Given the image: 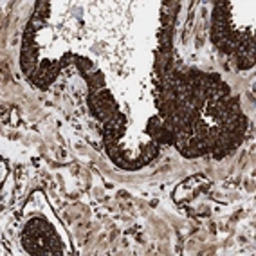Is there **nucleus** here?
<instances>
[{
	"label": "nucleus",
	"mask_w": 256,
	"mask_h": 256,
	"mask_svg": "<svg viewBox=\"0 0 256 256\" xmlns=\"http://www.w3.org/2000/svg\"><path fill=\"white\" fill-rule=\"evenodd\" d=\"M254 56H256V50H254V38L247 42L246 47H238L236 52H234V58H236V65L238 69H251L252 65H254Z\"/></svg>",
	"instance_id": "nucleus-5"
},
{
	"label": "nucleus",
	"mask_w": 256,
	"mask_h": 256,
	"mask_svg": "<svg viewBox=\"0 0 256 256\" xmlns=\"http://www.w3.org/2000/svg\"><path fill=\"white\" fill-rule=\"evenodd\" d=\"M159 49H162V50L172 49V31H170V29H160V32H159Z\"/></svg>",
	"instance_id": "nucleus-14"
},
{
	"label": "nucleus",
	"mask_w": 256,
	"mask_h": 256,
	"mask_svg": "<svg viewBox=\"0 0 256 256\" xmlns=\"http://www.w3.org/2000/svg\"><path fill=\"white\" fill-rule=\"evenodd\" d=\"M178 10V2H164L162 4V11H160V20H162V29H170L175 22V14Z\"/></svg>",
	"instance_id": "nucleus-6"
},
{
	"label": "nucleus",
	"mask_w": 256,
	"mask_h": 256,
	"mask_svg": "<svg viewBox=\"0 0 256 256\" xmlns=\"http://www.w3.org/2000/svg\"><path fill=\"white\" fill-rule=\"evenodd\" d=\"M76 64H78V69L82 70V74H87L94 69V65H92L90 60L83 58V56H76Z\"/></svg>",
	"instance_id": "nucleus-16"
},
{
	"label": "nucleus",
	"mask_w": 256,
	"mask_h": 256,
	"mask_svg": "<svg viewBox=\"0 0 256 256\" xmlns=\"http://www.w3.org/2000/svg\"><path fill=\"white\" fill-rule=\"evenodd\" d=\"M83 76H85V80L88 83V94H94V92L105 88V74L100 72V70L92 69L90 72L83 74Z\"/></svg>",
	"instance_id": "nucleus-7"
},
{
	"label": "nucleus",
	"mask_w": 256,
	"mask_h": 256,
	"mask_svg": "<svg viewBox=\"0 0 256 256\" xmlns=\"http://www.w3.org/2000/svg\"><path fill=\"white\" fill-rule=\"evenodd\" d=\"M88 106H90L92 114L103 123H108L110 119L119 112L112 92L106 90V88H101V90L94 92V94H88Z\"/></svg>",
	"instance_id": "nucleus-2"
},
{
	"label": "nucleus",
	"mask_w": 256,
	"mask_h": 256,
	"mask_svg": "<svg viewBox=\"0 0 256 256\" xmlns=\"http://www.w3.org/2000/svg\"><path fill=\"white\" fill-rule=\"evenodd\" d=\"M157 154H159V144H156V142L152 141L148 142V144H144V146L141 148V156H139V164L141 166H146L148 162H152V160L156 159Z\"/></svg>",
	"instance_id": "nucleus-8"
},
{
	"label": "nucleus",
	"mask_w": 256,
	"mask_h": 256,
	"mask_svg": "<svg viewBox=\"0 0 256 256\" xmlns=\"http://www.w3.org/2000/svg\"><path fill=\"white\" fill-rule=\"evenodd\" d=\"M192 138H193V134L192 132H186V130H178V132H175V136H174V144L175 148H177L178 152H184V148L188 146V142L192 141Z\"/></svg>",
	"instance_id": "nucleus-10"
},
{
	"label": "nucleus",
	"mask_w": 256,
	"mask_h": 256,
	"mask_svg": "<svg viewBox=\"0 0 256 256\" xmlns=\"http://www.w3.org/2000/svg\"><path fill=\"white\" fill-rule=\"evenodd\" d=\"M192 134H193V138H197V139H206L208 138V134H210V126H208L202 119H198L197 123L193 124L192 128Z\"/></svg>",
	"instance_id": "nucleus-12"
},
{
	"label": "nucleus",
	"mask_w": 256,
	"mask_h": 256,
	"mask_svg": "<svg viewBox=\"0 0 256 256\" xmlns=\"http://www.w3.org/2000/svg\"><path fill=\"white\" fill-rule=\"evenodd\" d=\"M247 126H249V121L244 114L238 116V121H236V128H234V132L240 134V136H246L247 132Z\"/></svg>",
	"instance_id": "nucleus-17"
},
{
	"label": "nucleus",
	"mask_w": 256,
	"mask_h": 256,
	"mask_svg": "<svg viewBox=\"0 0 256 256\" xmlns=\"http://www.w3.org/2000/svg\"><path fill=\"white\" fill-rule=\"evenodd\" d=\"M49 10H50V4L46 2V0H38L36 4H34V16L42 20H47L49 18Z\"/></svg>",
	"instance_id": "nucleus-13"
},
{
	"label": "nucleus",
	"mask_w": 256,
	"mask_h": 256,
	"mask_svg": "<svg viewBox=\"0 0 256 256\" xmlns=\"http://www.w3.org/2000/svg\"><path fill=\"white\" fill-rule=\"evenodd\" d=\"M160 128H162V119L154 116V118L148 119V124H146V132L152 139H156V136L160 132Z\"/></svg>",
	"instance_id": "nucleus-11"
},
{
	"label": "nucleus",
	"mask_w": 256,
	"mask_h": 256,
	"mask_svg": "<svg viewBox=\"0 0 256 256\" xmlns=\"http://www.w3.org/2000/svg\"><path fill=\"white\" fill-rule=\"evenodd\" d=\"M60 69H62V62H52V60H42V64L38 65L36 72L31 76V82L34 87L46 90L50 83L54 82L58 76Z\"/></svg>",
	"instance_id": "nucleus-3"
},
{
	"label": "nucleus",
	"mask_w": 256,
	"mask_h": 256,
	"mask_svg": "<svg viewBox=\"0 0 256 256\" xmlns=\"http://www.w3.org/2000/svg\"><path fill=\"white\" fill-rule=\"evenodd\" d=\"M124 130H126V118H124V114L118 112L108 123H105V128H103V142L119 141L121 136L124 134Z\"/></svg>",
	"instance_id": "nucleus-4"
},
{
	"label": "nucleus",
	"mask_w": 256,
	"mask_h": 256,
	"mask_svg": "<svg viewBox=\"0 0 256 256\" xmlns=\"http://www.w3.org/2000/svg\"><path fill=\"white\" fill-rule=\"evenodd\" d=\"M44 24H46V20H42V18H38V16H34V14H32L31 20H29V24H28V28H31L32 31L36 32L40 28H44Z\"/></svg>",
	"instance_id": "nucleus-18"
},
{
	"label": "nucleus",
	"mask_w": 256,
	"mask_h": 256,
	"mask_svg": "<svg viewBox=\"0 0 256 256\" xmlns=\"http://www.w3.org/2000/svg\"><path fill=\"white\" fill-rule=\"evenodd\" d=\"M22 244L29 254H64V247H62V242H60V236L56 234L54 228L44 218H32L31 222H28L22 234Z\"/></svg>",
	"instance_id": "nucleus-1"
},
{
	"label": "nucleus",
	"mask_w": 256,
	"mask_h": 256,
	"mask_svg": "<svg viewBox=\"0 0 256 256\" xmlns=\"http://www.w3.org/2000/svg\"><path fill=\"white\" fill-rule=\"evenodd\" d=\"M215 96L216 100H222V98H228L231 96V90H229V85L224 82H218L215 85Z\"/></svg>",
	"instance_id": "nucleus-15"
},
{
	"label": "nucleus",
	"mask_w": 256,
	"mask_h": 256,
	"mask_svg": "<svg viewBox=\"0 0 256 256\" xmlns=\"http://www.w3.org/2000/svg\"><path fill=\"white\" fill-rule=\"evenodd\" d=\"M170 65H172V49H159L157 50V56H156V70L157 74H162L166 69H168Z\"/></svg>",
	"instance_id": "nucleus-9"
}]
</instances>
